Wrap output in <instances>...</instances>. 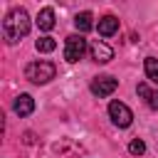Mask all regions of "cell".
I'll return each mask as SVG.
<instances>
[{"mask_svg":"<svg viewBox=\"0 0 158 158\" xmlns=\"http://www.w3.org/2000/svg\"><path fill=\"white\" fill-rule=\"evenodd\" d=\"M30 32V17H27V12L22 10V7H17V10H12L5 20H2V35H5V40L12 44V42H17L20 37H25Z\"/></svg>","mask_w":158,"mask_h":158,"instance_id":"1","label":"cell"},{"mask_svg":"<svg viewBox=\"0 0 158 158\" xmlns=\"http://www.w3.org/2000/svg\"><path fill=\"white\" fill-rule=\"evenodd\" d=\"M54 74H57V67H54L52 62H44V59L30 62V64L25 67V77H27L32 84H47V81L54 79Z\"/></svg>","mask_w":158,"mask_h":158,"instance_id":"2","label":"cell"},{"mask_svg":"<svg viewBox=\"0 0 158 158\" xmlns=\"http://www.w3.org/2000/svg\"><path fill=\"white\" fill-rule=\"evenodd\" d=\"M86 52V40L81 35H69L64 40V59L67 62H79Z\"/></svg>","mask_w":158,"mask_h":158,"instance_id":"3","label":"cell"},{"mask_svg":"<svg viewBox=\"0 0 158 158\" xmlns=\"http://www.w3.org/2000/svg\"><path fill=\"white\" fill-rule=\"evenodd\" d=\"M109 116H111V121H114L118 128H128L131 121H133V114H131V109H128L123 101H111V104H109Z\"/></svg>","mask_w":158,"mask_h":158,"instance_id":"4","label":"cell"},{"mask_svg":"<svg viewBox=\"0 0 158 158\" xmlns=\"http://www.w3.org/2000/svg\"><path fill=\"white\" fill-rule=\"evenodd\" d=\"M116 86H118V81H116L114 77L104 74V77H96V79L91 81V94H96V96H109V94L116 91Z\"/></svg>","mask_w":158,"mask_h":158,"instance_id":"5","label":"cell"},{"mask_svg":"<svg viewBox=\"0 0 158 158\" xmlns=\"http://www.w3.org/2000/svg\"><path fill=\"white\" fill-rule=\"evenodd\" d=\"M89 52H91V59H94V62H99V64H106V62H111V59H114V49H111L106 42H101V40L91 42Z\"/></svg>","mask_w":158,"mask_h":158,"instance_id":"6","label":"cell"},{"mask_svg":"<svg viewBox=\"0 0 158 158\" xmlns=\"http://www.w3.org/2000/svg\"><path fill=\"white\" fill-rule=\"evenodd\" d=\"M15 114L17 116H30L32 111H35V99L30 96V94H20L17 99H15Z\"/></svg>","mask_w":158,"mask_h":158,"instance_id":"7","label":"cell"},{"mask_svg":"<svg viewBox=\"0 0 158 158\" xmlns=\"http://www.w3.org/2000/svg\"><path fill=\"white\" fill-rule=\"evenodd\" d=\"M99 35H104V37H111L116 30H118V20L114 17V15H104L101 20H99Z\"/></svg>","mask_w":158,"mask_h":158,"instance_id":"8","label":"cell"},{"mask_svg":"<svg viewBox=\"0 0 158 158\" xmlns=\"http://www.w3.org/2000/svg\"><path fill=\"white\" fill-rule=\"evenodd\" d=\"M37 27L44 30V32H49V30L54 27V10H52V7H42V10H40V15H37Z\"/></svg>","mask_w":158,"mask_h":158,"instance_id":"9","label":"cell"},{"mask_svg":"<svg viewBox=\"0 0 158 158\" xmlns=\"http://www.w3.org/2000/svg\"><path fill=\"white\" fill-rule=\"evenodd\" d=\"M94 17H91V12H79L77 17H74V25H77V30L79 32H89L91 27H94V22H91Z\"/></svg>","mask_w":158,"mask_h":158,"instance_id":"10","label":"cell"},{"mask_svg":"<svg viewBox=\"0 0 158 158\" xmlns=\"http://www.w3.org/2000/svg\"><path fill=\"white\" fill-rule=\"evenodd\" d=\"M143 67H146V77H148L153 84H158V59H156V57H146Z\"/></svg>","mask_w":158,"mask_h":158,"instance_id":"11","label":"cell"},{"mask_svg":"<svg viewBox=\"0 0 158 158\" xmlns=\"http://www.w3.org/2000/svg\"><path fill=\"white\" fill-rule=\"evenodd\" d=\"M35 47H37V52H52V49H57V40L54 37H40L35 42Z\"/></svg>","mask_w":158,"mask_h":158,"instance_id":"12","label":"cell"},{"mask_svg":"<svg viewBox=\"0 0 158 158\" xmlns=\"http://www.w3.org/2000/svg\"><path fill=\"white\" fill-rule=\"evenodd\" d=\"M128 151H131V153H133V156H141V153H143V151H146V143H143V141H141V138H133V141H131V143H128Z\"/></svg>","mask_w":158,"mask_h":158,"instance_id":"13","label":"cell"},{"mask_svg":"<svg viewBox=\"0 0 158 158\" xmlns=\"http://www.w3.org/2000/svg\"><path fill=\"white\" fill-rule=\"evenodd\" d=\"M146 101H148V106H151V109H158V91H148Z\"/></svg>","mask_w":158,"mask_h":158,"instance_id":"14","label":"cell"},{"mask_svg":"<svg viewBox=\"0 0 158 158\" xmlns=\"http://www.w3.org/2000/svg\"><path fill=\"white\" fill-rule=\"evenodd\" d=\"M136 91H138V94H141V96H143V99H146V96H148V91H151V89H148V86H146V84H138V89H136Z\"/></svg>","mask_w":158,"mask_h":158,"instance_id":"15","label":"cell"}]
</instances>
